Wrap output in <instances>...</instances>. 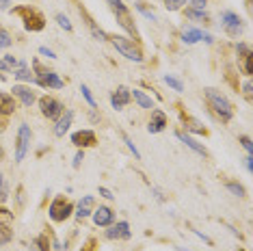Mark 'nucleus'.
<instances>
[{
    "label": "nucleus",
    "instance_id": "1",
    "mask_svg": "<svg viewBox=\"0 0 253 251\" xmlns=\"http://www.w3.org/2000/svg\"><path fill=\"white\" fill-rule=\"evenodd\" d=\"M206 102H208V106L212 108V113L221 119V122H229V119L234 117V108L229 104V100L225 95L221 93V91L216 89H206Z\"/></svg>",
    "mask_w": 253,
    "mask_h": 251
},
{
    "label": "nucleus",
    "instance_id": "2",
    "mask_svg": "<svg viewBox=\"0 0 253 251\" xmlns=\"http://www.w3.org/2000/svg\"><path fill=\"white\" fill-rule=\"evenodd\" d=\"M13 13L15 15H20L22 22H24V28L26 31H33V33H39V31H43V26H45V18L42 13H39L37 9H33V7H15L13 9Z\"/></svg>",
    "mask_w": 253,
    "mask_h": 251
},
{
    "label": "nucleus",
    "instance_id": "3",
    "mask_svg": "<svg viewBox=\"0 0 253 251\" xmlns=\"http://www.w3.org/2000/svg\"><path fill=\"white\" fill-rule=\"evenodd\" d=\"M33 67H35V74H37V84L43 89H63V83L59 78V74L52 72V70H45L39 61H33Z\"/></svg>",
    "mask_w": 253,
    "mask_h": 251
},
{
    "label": "nucleus",
    "instance_id": "4",
    "mask_svg": "<svg viewBox=\"0 0 253 251\" xmlns=\"http://www.w3.org/2000/svg\"><path fill=\"white\" fill-rule=\"evenodd\" d=\"M111 42H113L115 48H117V52H122L128 61H134V63H141L143 61L141 48H139V45H134L132 39L122 37V35H115V37H111Z\"/></svg>",
    "mask_w": 253,
    "mask_h": 251
},
{
    "label": "nucleus",
    "instance_id": "5",
    "mask_svg": "<svg viewBox=\"0 0 253 251\" xmlns=\"http://www.w3.org/2000/svg\"><path fill=\"white\" fill-rule=\"evenodd\" d=\"M74 212L72 202H67L65 197H56L48 208V216L54 221V223H63V221L70 219V214Z\"/></svg>",
    "mask_w": 253,
    "mask_h": 251
},
{
    "label": "nucleus",
    "instance_id": "6",
    "mask_svg": "<svg viewBox=\"0 0 253 251\" xmlns=\"http://www.w3.org/2000/svg\"><path fill=\"white\" fill-rule=\"evenodd\" d=\"M31 139H33V132L26 124H22L18 128V136H15V163H22L31 147Z\"/></svg>",
    "mask_w": 253,
    "mask_h": 251
},
{
    "label": "nucleus",
    "instance_id": "7",
    "mask_svg": "<svg viewBox=\"0 0 253 251\" xmlns=\"http://www.w3.org/2000/svg\"><path fill=\"white\" fill-rule=\"evenodd\" d=\"M39 108H42V115L48 117V119H59L63 115V111H65V106H63L56 98H52V95L39 98Z\"/></svg>",
    "mask_w": 253,
    "mask_h": 251
},
{
    "label": "nucleus",
    "instance_id": "8",
    "mask_svg": "<svg viewBox=\"0 0 253 251\" xmlns=\"http://www.w3.org/2000/svg\"><path fill=\"white\" fill-rule=\"evenodd\" d=\"M221 22H223V28H225V33L229 37H238L240 33H243V28H245L243 20H240L234 11H223V13H221Z\"/></svg>",
    "mask_w": 253,
    "mask_h": 251
},
{
    "label": "nucleus",
    "instance_id": "9",
    "mask_svg": "<svg viewBox=\"0 0 253 251\" xmlns=\"http://www.w3.org/2000/svg\"><path fill=\"white\" fill-rule=\"evenodd\" d=\"M236 52H238V70L245 74V76H251L253 67H251V48L247 43H238L236 45Z\"/></svg>",
    "mask_w": 253,
    "mask_h": 251
},
{
    "label": "nucleus",
    "instance_id": "10",
    "mask_svg": "<svg viewBox=\"0 0 253 251\" xmlns=\"http://www.w3.org/2000/svg\"><path fill=\"white\" fill-rule=\"evenodd\" d=\"M72 143L78 147V150H84V147H93L97 143V136L93 130H78V132L72 134Z\"/></svg>",
    "mask_w": 253,
    "mask_h": 251
},
{
    "label": "nucleus",
    "instance_id": "11",
    "mask_svg": "<svg viewBox=\"0 0 253 251\" xmlns=\"http://www.w3.org/2000/svg\"><path fill=\"white\" fill-rule=\"evenodd\" d=\"M91 214H93V223L97 227H108V225H113V221H115V212L108 206L95 208Z\"/></svg>",
    "mask_w": 253,
    "mask_h": 251
},
{
    "label": "nucleus",
    "instance_id": "12",
    "mask_svg": "<svg viewBox=\"0 0 253 251\" xmlns=\"http://www.w3.org/2000/svg\"><path fill=\"white\" fill-rule=\"evenodd\" d=\"M13 95L15 98H20L22 100V104L24 106H33L37 102V98H35V91H33L31 87H24V84H13Z\"/></svg>",
    "mask_w": 253,
    "mask_h": 251
},
{
    "label": "nucleus",
    "instance_id": "13",
    "mask_svg": "<svg viewBox=\"0 0 253 251\" xmlns=\"http://www.w3.org/2000/svg\"><path fill=\"white\" fill-rule=\"evenodd\" d=\"M201 39L212 43V37L208 35V33L199 31V28H184V33H182V42L184 43H197V42H201Z\"/></svg>",
    "mask_w": 253,
    "mask_h": 251
},
{
    "label": "nucleus",
    "instance_id": "14",
    "mask_svg": "<svg viewBox=\"0 0 253 251\" xmlns=\"http://www.w3.org/2000/svg\"><path fill=\"white\" fill-rule=\"evenodd\" d=\"M106 238L108 241H119V238H130V225L126 221L111 225V230H106Z\"/></svg>",
    "mask_w": 253,
    "mask_h": 251
},
{
    "label": "nucleus",
    "instance_id": "15",
    "mask_svg": "<svg viewBox=\"0 0 253 251\" xmlns=\"http://www.w3.org/2000/svg\"><path fill=\"white\" fill-rule=\"evenodd\" d=\"M130 100H132V95H130L128 87H117V91L111 95V104H113V108H117V111H122Z\"/></svg>",
    "mask_w": 253,
    "mask_h": 251
},
{
    "label": "nucleus",
    "instance_id": "16",
    "mask_svg": "<svg viewBox=\"0 0 253 251\" xmlns=\"http://www.w3.org/2000/svg\"><path fill=\"white\" fill-rule=\"evenodd\" d=\"M165 128H167V115H165L163 111H154L152 113V119H149L147 130L152 134H156V132H163Z\"/></svg>",
    "mask_w": 253,
    "mask_h": 251
},
{
    "label": "nucleus",
    "instance_id": "17",
    "mask_svg": "<svg viewBox=\"0 0 253 251\" xmlns=\"http://www.w3.org/2000/svg\"><path fill=\"white\" fill-rule=\"evenodd\" d=\"M175 136H177V139H180V141H182V143L186 145V147H191V150H193L195 154H199V156H208V152H206V147L201 145V143H197V141H195L193 136L184 134L182 130H180V132H175Z\"/></svg>",
    "mask_w": 253,
    "mask_h": 251
},
{
    "label": "nucleus",
    "instance_id": "18",
    "mask_svg": "<svg viewBox=\"0 0 253 251\" xmlns=\"http://www.w3.org/2000/svg\"><path fill=\"white\" fill-rule=\"evenodd\" d=\"M93 206H95V199L91 197V195H84L83 199H80V204H78V210H76V216L80 221L83 219H87V216L93 212Z\"/></svg>",
    "mask_w": 253,
    "mask_h": 251
},
{
    "label": "nucleus",
    "instance_id": "19",
    "mask_svg": "<svg viewBox=\"0 0 253 251\" xmlns=\"http://www.w3.org/2000/svg\"><path fill=\"white\" fill-rule=\"evenodd\" d=\"M72 119H74V113H72V111H67L65 115H61L59 119H56L54 134H56V136H65V132L70 130V126H72Z\"/></svg>",
    "mask_w": 253,
    "mask_h": 251
},
{
    "label": "nucleus",
    "instance_id": "20",
    "mask_svg": "<svg viewBox=\"0 0 253 251\" xmlns=\"http://www.w3.org/2000/svg\"><path fill=\"white\" fill-rule=\"evenodd\" d=\"M15 111V100L9 93H0V115H11Z\"/></svg>",
    "mask_w": 253,
    "mask_h": 251
},
{
    "label": "nucleus",
    "instance_id": "21",
    "mask_svg": "<svg viewBox=\"0 0 253 251\" xmlns=\"http://www.w3.org/2000/svg\"><path fill=\"white\" fill-rule=\"evenodd\" d=\"M130 95L136 100V104H139L141 108H154V102H152V98L143 93L141 89H132V91H130Z\"/></svg>",
    "mask_w": 253,
    "mask_h": 251
},
{
    "label": "nucleus",
    "instance_id": "22",
    "mask_svg": "<svg viewBox=\"0 0 253 251\" xmlns=\"http://www.w3.org/2000/svg\"><path fill=\"white\" fill-rule=\"evenodd\" d=\"M31 251H50V243L45 234H39L35 241L31 243Z\"/></svg>",
    "mask_w": 253,
    "mask_h": 251
},
{
    "label": "nucleus",
    "instance_id": "23",
    "mask_svg": "<svg viewBox=\"0 0 253 251\" xmlns=\"http://www.w3.org/2000/svg\"><path fill=\"white\" fill-rule=\"evenodd\" d=\"M184 124H186L184 128L191 130V132H197V134H206V132H208V130H206L204 126H201L197 119H193V117H184Z\"/></svg>",
    "mask_w": 253,
    "mask_h": 251
},
{
    "label": "nucleus",
    "instance_id": "24",
    "mask_svg": "<svg viewBox=\"0 0 253 251\" xmlns=\"http://www.w3.org/2000/svg\"><path fill=\"white\" fill-rule=\"evenodd\" d=\"M0 225L13 227V212L7 210V208H2V206H0Z\"/></svg>",
    "mask_w": 253,
    "mask_h": 251
},
{
    "label": "nucleus",
    "instance_id": "25",
    "mask_svg": "<svg viewBox=\"0 0 253 251\" xmlns=\"http://www.w3.org/2000/svg\"><path fill=\"white\" fill-rule=\"evenodd\" d=\"M186 18L206 22V20H208V15H206V11H204V9H193V7H188V9H186Z\"/></svg>",
    "mask_w": 253,
    "mask_h": 251
},
{
    "label": "nucleus",
    "instance_id": "26",
    "mask_svg": "<svg viewBox=\"0 0 253 251\" xmlns=\"http://www.w3.org/2000/svg\"><path fill=\"white\" fill-rule=\"evenodd\" d=\"M227 191L232 193V195H236V197H245L247 195V191H245V186L243 184H238V182H227Z\"/></svg>",
    "mask_w": 253,
    "mask_h": 251
},
{
    "label": "nucleus",
    "instance_id": "27",
    "mask_svg": "<svg viewBox=\"0 0 253 251\" xmlns=\"http://www.w3.org/2000/svg\"><path fill=\"white\" fill-rule=\"evenodd\" d=\"M11 238H13V230H11V227L0 225V247H2V245H7V243H11Z\"/></svg>",
    "mask_w": 253,
    "mask_h": 251
},
{
    "label": "nucleus",
    "instance_id": "28",
    "mask_svg": "<svg viewBox=\"0 0 253 251\" xmlns=\"http://www.w3.org/2000/svg\"><path fill=\"white\" fill-rule=\"evenodd\" d=\"M165 83L169 84V87L173 89V91H184L182 81H177V78H175V76H171V74H167V76H165Z\"/></svg>",
    "mask_w": 253,
    "mask_h": 251
},
{
    "label": "nucleus",
    "instance_id": "29",
    "mask_svg": "<svg viewBox=\"0 0 253 251\" xmlns=\"http://www.w3.org/2000/svg\"><path fill=\"white\" fill-rule=\"evenodd\" d=\"M13 76H15V78H18V81H28V83H31V81H33V74H31V72H28V70H26V67H18V70H15V72H13Z\"/></svg>",
    "mask_w": 253,
    "mask_h": 251
},
{
    "label": "nucleus",
    "instance_id": "30",
    "mask_svg": "<svg viewBox=\"0 0 253 251\" xmlns=\"http://www.w3.org/2000/svg\"><path fill=\"white\" fill-rule=\"evenodd\" d=\"M11 42H13V39H11L9 33L4 31V28H0V50H2V48H9Z\"/></svg>",
    "mask_w": 253,
    "mask_h": 251
},
{
    "label": "nucleus",
    "instance_id": "31",
    "mask_svg": "<svg viewBox=\"0 0 253 251\" xmlns=\"http://www.w3.org/2000/svg\"><path fill=\"white\" fill-rule=\"evenodd\" d=\"M184 2H186V0H165V7H167V11H177V9H182Z\"/></svg>",
    "mask_w": 253,
    "mask_h": 251
},
{
    "label": "nucleus",
    "instance_id": "32",
    "mask_svg": "<svg viewBox=\"0 0 253 251\" xmlns=\"http://www.w3.org/2000/svg\"><path fill=\"white\" fill-rule=\"evenodd\" d=\"M9 197V188L4 184V175H0V204H4Z\"/></svg>",
    "mask_w": 253,
    "mask_h": 251
},
{
    "label": "nucleus",
    "instance_id": "33",
    "mask_svg": "<svg viewBox=\"0 0 253 251\" xmlns=\"http://www.w3.org/2000/svg\"><path fill=\"white\" fill-rule=\"evenodd\" d=\"M56 22H59V26H61V28H65L67 33L72 31V22L67 20V18H65V15H63V13H59V15H56Z\"/></svg>",
    "mask_w": 253,
    "mask_h": 251
},
{
    "label": "nucleus",
    "instance_id": "34",
    "mask_svg": "<svg viewBox=\"0 0 253 251\" xmlns=\"http://www.w3.org/2000/svg\"><path fill=\"white\" fill-rule=\"evenodd\" d=\"M80 91H83L84 100L89 102V106H91V108H95V100H93V95H91V91H89V87H87V84H83V87H80Z\"/></svg>",
    "mask_w": 253,
    "mask_h": 251
},
{
    "label": "nucleus",
    "instance_id": "35",
    "mask_svg": "<svg viewBox=\"0 0 253 251\" xmlns=\"http://www.w3.org/2000/svg\"><path fill=\"white\" fill-rule=\"evenodd\" d=\"M4 63H7V65L9 67H24V63H20L18 59H15V56L13 54H7V56H4V59H2Z\"/></svg>",
    "mask_w": 253,
    "mask_h": 251
},
{
    "label": "nucleus",
    "instance_id": "36",
    "mask_svg": "<svg viewBox=\"0 0 253 251\" xmlns=\"http://www.w3.org/2000/svg\"><path fill=\"white\" fill-rule=\"evenodd\" d=\"M124 143H126V145H128V150H130L132 154H134V158H136V161H141V154H139V150H136V145H134V143H132V141L128 139V136H124Z\"/></svg>",
    "mask_w": 253,
    "mask_h": 251
},
{
    "label": "nucleus",
    "instance_id": "37",
    "mask_svg": "<svg viewBox=\"0 0 253 251\" xmlns=\"http://www.w3.org/2000/svg\"><path fill=\"white\" fill-rule=\"evenodd\" d=\"M240 143H243V147L247 152H249V156H251V152H253V145H251V139L249 136H240Z\"/></svg>",
    "mask_w": 253,
    "mask_h": 251
},
{
    "label": "nucleus",
    "instance_id": "38",
    "mask_svg": "<svg viewBox=\"0 0 253 251\" xmlns=\"http://www.w3.org/2000/svg\"><path fill=\"white\" fill-rule=\"evenodd\" d=\"M136 9H139V11H141V13H143V15H145V18H147V20H152V22H154V20H156V15H154V13H152V11H147L145 7H143V4H136Z\"/></svg>",
    "mask_w": 253,
    "mask_h": 251
},
{
    "label": "nucleus",
    "instance_id": "39",
    "mask_svg": "<svg viewBox=\"0 0 253 251\" xmlns=\"http://www.w3.org/2000/svg\"><path fill=\"white\" fill-rule=\"evenodd\" d=\"M83 161H84V154H83V150H80V152L76 154V156H74V163H72V165H74V169H78V167H80V163H83Z\"/></svg>",
    "mask_w": 253,
    "mask_h": 251
},
{
    "label": "nucleus",
    "instance_id": "40",
    "mask_svg": "<svg viewBox=\"0 0 253 251\" xmlns=\"http://www.w3.org/2000/svg\"><path fill=\"white\" fill-rule=\"evenodd\" d=\"M251 89H253V87H251V81H247V83L243 84V93L247 95V100H251Z\"/></svg>",
    "mask_w": 253,
    "mask_h": 251
},
{
    "label": "nucleus",
    "instance_id": "41",
    "mask_svg": "<svg viewBox=\"0 0 253 251\" xmlns=\"http://www.w3.org/2000/svg\"><path fill=\"white\" fill-rule=\"evenodd\" d=\"M188 2H191L193 9H204L206 7V0H188Z\"/></svg>",
    "mask_w": 253,
    "mask_h": 251
},
{
    "label": "nucleus",
    "instance_id": "42",
    "mask_svg": "<svg viewBox=\"0 0 253 251\" xmlns=\"http://www.w3.org/2000/svg\"><path fill=\"white\" fill-rule=\"evenodd\" d=\"M39 52H42L43 56H48V59H56V54L52 52V50H48V48H43V45H42V48H39Z\"/></svg>",
    "mask_w": 253,
    "mask_h": 251
},
{
    "label": "nucleus",
    "instance_id": "43",
    "mask_svg": "<svg viewBox=\"0 0 253 251\" xmlns=\"http://www.w3.org/2000/svg\"><path fill=\"white\" fill-rule=\"evenodd\" d=\"M100 195L102 197H104V199H113L115 195H113V193L111 191H108V188H104V186H100Z\"/></svg>",
    "mask_w": 253,
    "mask_h": 251
},
{
    "label": "nucleus",
    "instance_id": "44",
    "mask_svg": "<svg viewBox=\"0 0 253 251\" xmlns=\"http://www.w3.org/2000/svg\"><path fill=\"white\" fill-rule=\"evenodd\" d=\"M195 234H197V236L201 238V241H204V243H208V245H212V241H210V238L208 236H206V234H201V232H197V230H195Z\"/></svg>",
    "mask_w": 253,
    "mask_h": 251
},
{
    "label": "nucleus",
    "instance_id": "45",
    "mask_svg": "<svg viewBox=\"0 0 253 251\" xmlns=\"http://www.w3.org/2000/svg\"><path fill=\"white\" fill-rule=\"evenodd\" d=\"M245 167L249 169V171L253 169V158H251V156H247V158H245Z\"/></svg>",
    "mask_w": 253,
    "mask_h": 251
},
{
    "label": "nucleus",
    "instance_id": "46",
    "mask_svg": "<svg viewBox=\"0 0 253 251\" xmlns=\"http://www.w3.org/2000/svg\"><path fill=\"white\" fill-rule=\"evenodd\" d=\"M152 191H154V195H156V199H158V202H165V195H163V193L158 191V188H152Z\"/></svg>",
    "mask_w": 253,
    "mask_h": 251
},
{
    "label": "nucleus",
    "instance_id": "47",
    "mask_svg": "<svg viewBox=\"0 0 253 251\" xmlns=\"http://www.w3.org/2000/svg\"><path fill=\"white\" fill-rule=\"evenodd\" d=\"M9 4H11V0H0V11L9 9Z\"/></svg>",
    "mask_w": 253,
    "mask_h": 251
},
{
    "label": "nucleus",
    "instance_id": "48",
    "mask_svg": "<svg viewBox=\"0 0 253 251\" xmlns=\"http://www.w3.org/2000/svg\"><path fill=\"white\" fill-rule=\"evenodd\" d=\"M0 70H9V65L4 61H0Z\"/></svg>",
    "mask_w": 253,
    "mask_h": 251
},
{
    "label": "nucleus",
    "instance_id": "49",
    "mask_svg": "<svg viewBox=\"0 0 253 251\" xmlns=\"http://www.w3.org/2000/svg\"><path fill=\"white\" fill-rule=\"evenodd\" d=\"M238 251H245V249H238Z\"/></svg>",
    "mask_w": 253,
    "mask_h": 251
}]
</instances>
